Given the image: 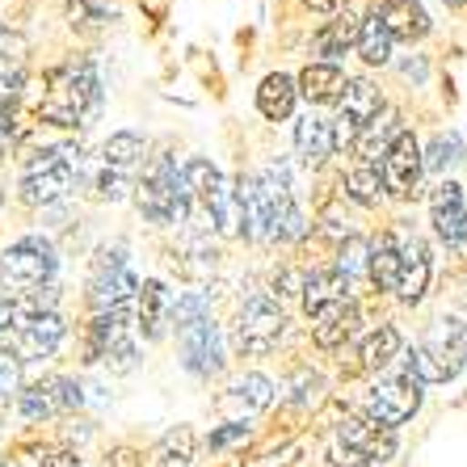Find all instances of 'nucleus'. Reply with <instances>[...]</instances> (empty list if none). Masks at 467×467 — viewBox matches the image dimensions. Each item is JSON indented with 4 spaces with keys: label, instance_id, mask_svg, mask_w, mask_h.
<instances>
[{
    "label": "nucleus",
    "instance_id": "obj_28",
    "mask_svg": "<svg viewBox=\"0 0 467 467\" xmlns=\"http://www.w3.org/2000/svg\"><path fill=\"white\" fill-rule=\"evenodd\" d=\"M194 446H198L194 430H190V425H177L152 451V467H190L194 463Z\"/></svg>",
    "mask_w": 467,
    "mask_h": 467
},
{
    "label": "nucleus",
    "instance_id": "obj_34",
    "mask_svg": "<svg viewBox=\"0 0 467 467\" xmlns=\"http://www.w3.org/2000/svg\"><path fill=\"white\" fill-rule=\"evenodd\" d=\"M379 190H383L379 169H370V164H354L346 173V194L354 198V202H362V207H375V202H379Z\"/></svg>",
    "mask_w": 467,
    "mask_h": 467
},
{
    "label": "nucleus",
    "instance_id": "obj_27",
    "mask_svg": "<svg viewBox=\"0 0 467 467\" xmlns=\"http://www.w3.org/2000/svg\"><path fill=\"white\" fill-rule=\"evenodd\" d=\"M396 358H400V333H396L391 325H379L358 349V367L362 370H383Z\"/></svg>",
    "mask_w": 467,
    "mask_h": 467
},
{
    "label": "nucleus",
    "instance_id": "obj_7",
    "mask_svg": "<svg viewBox=\"0 0 467 467\" xmlns=\"http://www.w3.org/2000/svg\"><path fill=\"white\" fill-rule=\"evenodd\" d=\"M143 164V140L135 130H119L109 135L106 148H101V169H98V194L119 202L122 194L130 190L135 182V169Z\"/></svg>",
    "mask_w": 467,
    "mask_h": 467
},
{
    "label": "nucleus",
    "instance_id": "obj_15",
    "mask_svg": "<svg viewBox=\"0 0 467 467\" xmlns=\"http://www.w3.org/2000/svg\"><path fill=\"white\" fill-rule=\"evenodd\" d=\"M430 219L446 249H467V202L455 182H442L430 194Z\"/></svg>",
    "mask_w": 467,
    "mask_h": 467
},
{
    "label": "nucleus",
    "instance_id": "obj_39",
    "mask_svg": "<svg viewBox=\"0 0 467 467\" xmlns=\"http://www.w3.org/2000/svg\"><path fill=\"white\" fill-rule=\"evenodd\" d=\"M17 375H22V362L13 358V354H0V400L17 391Z\"/></svg>",
    "mask_w": 467,
    "mask_h": 467
},
{
    "label": "nucleus",
    "instance_id": "obj_42",
    "mask_svg": "<svg viewBox=\"0 0 467 467\" xmlns=\"http://www.w3.org/2000/svg\"><path fill=\"white\" fill-rule=\"evenodd\" d=\"M106 467H143V459L135 455V451H127V446H122V451H114V455L106 459Z\"/></svg>",
    "mask_w": 467,
    "mask_h": 467
},
{
    "label": "nucleus",
    "instance_id": "obj_44",
    "mask_svg": "<svg viewBox=\"0 0 467 467\" xmlns=\"http://www.w3.org/2000/svg\"><path fill=\"white\" fill-rule=\"evenodd\" d=\"M9 325H13V307H9V299L0 295V333H5Z\"/></svg>",
    "mask_w": 467,
    "mask_h": 467
},
{
    "label": "nucleus",
    "instance_id": "obj_41",
    "mask_svg": "<svg viewBox=\"0 0 467 467\" xmlns=\"http://www.w3.org/2000/svg\"><path fill=\"white\" fill-rule=\"evenodd\" d=\"M244 434H249V430H244V425H228V430H219V434H211V446H232V442H244Z\"/></svg>",
    "mask_w": 467,
    "mask_h": 467
},
{
    "label": "nucleus",
    "instance_id": "obj_40",
    "mask_svg": "<svg viewBox=\"0 0 467 467\" xmlns=\"http://www.w3.org/2000/svg\"><path fill=\"white\" fill-rule=\"evenodd\" d=\"M325 467H370V463L367 459H358L354 451H346V446H337V451L325 459Z\"/></svg>",
    "mask_w": 467,
    "mask_h": 467
},
{
    "label": "nucleus",
    "instance_id": "obj_18",
    "mask_svg": "<svg viewBox=\"0 0 467 467\" xmlns=\"http://www.w3.org/2000/svg\"><path fill=\"white\" fill-rule=\"evenodd\" d=\"M270 400H274V383L265 379V375H240V379L219 396V413L228 417L232 425H240V421H249V417L265 413Z\"/></svg>",
    "mask_w": 467,
    "mask_h": 467
},
{
    "label": "nucleus",
    "instance_id": "obj_30",
    "mask_svg": "<svg viewBox=\"0 0 467 467\" xmlns=\"http://www.w3.org/2000/svg\"><path fill=\"white\" fill-rule=\"evenodd\" d=\"M333 270H337L346 283H354V278H370V240H362V236L341 240V253H337V265H333Z\"/></svg>",
    "mask_w": 467,
    "mask_h": 467
},
{
    "label": "nucleus",
    "instance_id": "obj_32",
    "mask_svg": "<svg viewBox=\"0 0 467 467\" xmlns=\"http://www.w3.org/2000/svg\"><path fill=\"white\" fill-rule=\"evenodd\" d=\"M459 161H463V143H459L455 130L434 135L430 152H421V169H430V173H446V169H455Z\"/></svg>",
    "mask_w": 467,
    "mask_h": 467
},
{
    "label": "nucleus",
    "instance_id": "obj_16",
    "mask_svg": "<svg viewBox=\"0 0 467 467\" xmlns=\"http://www.w3.org/2000/svg\"><path fill=\"white\" fill-rule=\"evenodd\" d=\"M80 388L64 375H55V379H43V383H30L22 391V417L30 421H47V417H59V413H72L80 409Z\"/></svg>",
    "mask_w": 467,
    "mask_h": 467
},
{
    "label": "nucleus",
    "instance_id": "obj_31",
    "mask_svg": "<svg viewBox=\"0 0 467 467\" xmlns=\"http://www.w3.org/2000/svg\"><path fill=\"white\" fill-rule=\"evenodd\" d=\"M358 26L362 22H354L349 13H346V17H333L325 30L316 34V51H320V55H341L346 47L358 43Z\"/></svg>",
    "mask_w": 467,
    "mask_h": 467
},
{
    "label": "nucleus",
    "instance_id": "obj_9",
    "mask_svg": "<svg viewBox=\"0 0 467 467\" xmlns=\"http://www.w3.org/2000/svg\"><path fill=\"white\" fill-rule=\"evenodd\" d=\"M421 409V383L409 375V370H400V375H388V379H379L375 388L367 391V417L379 425H400L409 421V417Z\"/></svg>",
    "mask_w": 467,
    "mask_h": 467
},
{
    "label": "nucleus",
    "instance_id": "obj_6",
    "mask_svg": "<svg viewBox=\"0 0 467 467\" xmlns=\"http://www.w3.org/2000/svg\"><path fill=\"white\" fill-rule=\"evenodd\" d=\"M283 328H286L283 307L274 304L270 295H253L232 320V346L240 354H270L278 346V337H283Z\"/></svg>",
    "mask_w": 467,
    "mask_h": 467
},
{
    "label": "nucleus",
    "instance_id": "obj_8",
    "mask_svg": "<svg viewBox=\"0 0 467 467\" xmlns=\"http://www.w3.org/2000/svg\"><path fill=\"white\" fill-rule=\"evenodd\" d=\"M140 190V211L152 223H169L177 215V202H182V173H177V161L169 152L156 156L148 169H143V182L135 185Z\"/></svg>",
    "mask_w": 467,
    "mask_h": 467
},
{
    "label": "nucleus",
    "instance_id": "obj_3",
    "mask_svg": "<svg viewBox=\"0 0 467 467\" xmlns=\"http://www.w3.org/2000/svg\"><path fill=\"white\" fill-rule=\"evenodd\" d=\"M55 283V249L38 236H26L0 253V291L5 299H22L38 286Z\"/></svg>",
    "mask_w": 467,
    "mask_h": 467
},
{
    "label": "nucleus",
    "instance_id": "obj_23",
    "mask_svg": "<svg viewBox=\"0 0 467 467\" xmlns=\"http://www.w3.org/2000/svg\"><path fill=\"white\" fill-rule=\"evenodd\" d=\"M295 148L304 156L307 164H325L328 156L337 152V143H333V122L320 119V114H307L299 127H295Z\"/></svg>",
    "mask_w": 467,
    "mask_h": 467
},
{
    "label": "nucleus",
    "instance_id": "obj_45",
    "mask_svg": "<svg viewBox=\"0 0 467 467\" xmlns=\"http://www.w3.org/2000/svg\"><path fill=\"white\" fill-rule=\"evenodd\" d=\"M446 5H455V9H459V5H467V0H446Z\"/></svg>",
    "mask_w": 467,
    "mask_h": 467
},
{
    "label": "nucleus",
    "instance_id": "obj_2",
    "mask_svg": "<svg viewBox=\"0 0 467 467\" xmlns=\"http://www.w3.org/2000/svg\"><path fill=\"white\" fill-rule=\"evenodd\" d=\"M463 367H467V325L455 320V316H442V320L425 328L421 346L404 362V370L417 383H446L455 379Z\"/></svg>",
    "mask_w": 467,
    "mask_h": 467
},
{
    "label": "nucleus",
    "instance_id": "obj_17",
    "mask_svg": "<svg viewBox=\"0 0 467 467\" xmlns=\"http://www.w3.org/2000/svg\"><path fill=\"white\" fill-rule=\"evenodd\" d=\"M182 354H185V367L194 375H215L223 367V337H219V325L211 316L182 328Z\"/></svg>",
    "mask_w": 467,
    "mask_h": 467
},
{
    "label": "nucleus",
    "instance_id": "obj_4",
    "mask_svg": "<svg viewBox=\"0 0 467 467\" xmlns=\"http://www.w3.org/2000/svg\"><path fill=\"white\" fill-rule=\"evenodd\" d=\"M140 295V278L127 270V249L122 244H101L88 274V304L93 312H127L130 299Z\"/></svg>",
    "mask_w": 467,
    "mask_h": 467
},
{
    "label": "nucleus",
    "instance_id": "obj_24",
    "mask_svg": "<svg viewBox=\"0 0 467 467\" xmlns=\"http://www.w3.org/2000/svg\"><path fill=\"white\" fill-rule=\"evenodd\" d=\"M135 320H140L143 337L156 341L164 333V320H169V291H164V283H143L140 295H135Z\"/></svg>",
    "mask_w": 467,
    "mask_h": 467
},
{
    "label": "nucleus",
    "instance_id": "obj_38",
    "mask_svg": "<svg viewBox=\"0 0 467 467\" xmlns=\"http://www.w3.org/2000/svg\"><path fill=\"white\" fill-rule=\"evenodd\" d=\"M211 307V295L207 291H194V295H182L177 304H169V316H173V325L185 328V325H194V320H202Z\"/></svg>",
    "mask_w": 467,
    "mask_h": 467
},
{
    "label": "nucleus",
    "instance_id": "obj_20",
    "mask_svg": "<svg viewBox=\"0 0 467 467\" xmlns=\"http://www.w3.org/2000/svg\"><path fill=\"white\" fill-rule=\"evenodd\" d=\"M358 333V304L354 299H341V304H328L325 312L312 316V337L320 349H337Z\"/></svg>",
    "mask_w": 467,
    "mask_h": 467
},
{
    "label": "nucleus",
    "instance_id": "obj_33",
    "mask_svg": "<svg viewBox=\"0 0 467 467\" xmlns=\"http://www.w3.org/2000/svg\"><path fill=\"white\" fill-rule=\"evenodd\" d=\"M354 47H358V55L367 59V64H388L391 59V38L375 17H367V22L358 26V43Z\"/></svg>",
    "mask_w": 467,
    "mask_h": 467
},
{
    "label": "nucleus",
    "instance_id": "obj_14",
    "mask_svg": "<svg viewBox=\"0 0 467 467\" xmlns=\"http://www.w3.org/2000/svg\"><path fill=\"white\" fill-rule=\"evenodd\" d=\"M337 438H341V446L346 451H354L358 459H391L396 455V434H391L388 425H379V421H370L367 413H346L341 417V425H337Z\"/></svg>",
    "mask_w": 467,
    "mask_h": 467
},
{
    "label": "nucleus",
    "instance_id": "obj_19",
    "mask_svg": "<svg viewBox=\"0 0 467 467\" xmlns=\"http://www.w3.org/2000/svg\"><path fill=\"white\" fill-rule=\"evenodd\" d=\"M388 30L391 43H417L430 34V13L417 0H379V9L370 13Z\"/></svg>",
    "mask_w": 467,
    "mask_h": 467
},
{
    "label": "nucleus",
    "instance_id": "obj_21",
    "mask_svg": "<svg viewBox=\"0 0 467 467\" xmlns=\"http://www.w3.org/2000/svg\"><path fill=\"white\" fill-rule=\"evenodd\" d=\"M396 135H400V114H396V109H379V114L358 130V140H354V156H358V164L379 169V161L388 156V148H391Z\"/></svg>",
    "mask_w": 467,
    "mask_h": 467
},
{
    "label": "nucleus",
    "instance_id": "obj_35",
    "mask_svg": "<svg viewBox=\"0 0 467 467\" xmlns=\"http://www.w3.org/2000/svg\"><path fill=\"white\" fill-rule=\"evenodd\" d=\"M67 22L77 30H98V26L114 22V5L109 0H67Z\"/></svg>",
    "mask_w": 467,
    "mask_h": 467
},
{
    "label": "nucleus",
    "instance_id": "obj_11",
    "mask_svg": "<svg viewBox=\"0 0 467 467\" xmlns=\"http://www.w3.org/2000/svg\"><path fill=\"white\" fill-rule=\"evenodd\" d=\"M379 109H383V98L370 80H346V88H341V98H337V119H333V143H337V148L354 143L358 130L367 127Z\"/></svg>",
    "mask_w": 467,
    "mask_h": 467
},
{
    "label": "nucleus",
    "instance_id": "obj_43",
    "mask_svg": "<svg viewBox=\"0 0 467 467\" xmlns=\"http://www.w3.org/2000/svg\"><path fill=\"white\" fill-rule=\"evenodd\" d=\"M304 5H312V9H320V13H337L341 5H349V0H304Z\"/></svg>",
    "mask_w": 467,
    "mask_h": 467
},
{
    "label": "nucleus",
    "instance_id": "obj_26",
    "mask_svg": "<svg viewBox=\"0 0 467 467\" xmlns=\"http://www.w3.org/2000/svg\"><path fill=\"white\" fill-rule=\"evenodd\" d=\"M295 98H299L295 80L283 77V72H274V77H265V80H261V88H257V109L270 122H283V119H291Z\"/></svg>",
    "mask_w": 467,
    "mask_h": 467
},
{
    "label": "nucleus",
    "instance_id": "obj_1",
    "mask_svg": "<svg viewBox=\"0 0 467 467\" xmlns=\"http://www.w3.org/2000/svg\"><path fill=\"white\" fill-rule=\"evenodd\" d=\"M101 101V80L93 72V64H64L55 67L51 80H47L43 106H38V119L51 122V127H85V119L98 109Z\"/></svg>",
    "mask_w": 467,
    "mask_h": 467
},
{
    "label": "nucleus",
    "instance_id": "obj_12",
    "mask_svg": "<svg viewBox=\"0 0 467 467\" xmlns=\"http://www.w3.org/2000/svg\"><path fill=\"white\" fill-rule=\"evenodd\" d=\"M379 182L391 198H413L421 190V148L409 130L391 140L388 156L379 161Z\"/></svg>",
    "mask_w": 467,
    "mask_h": 467
},
{
    "label": "nucleus",
    "instance_id": "obj_25",
    "mask_svg": "<svg viewBox=\"0 0 467 467\" xmlns=\"http://www.w3.org/2000/svg\"><path fill=\"white\" fill-rule=\"evenodd\" d=\"M304 307H307V316H316V312H325L328 304H341V299H349V283L341 278L337 270H316L312 278H304Z\"/></svg>",
    "mask_w": 467,
    "mask_h": 467
},
{
    "label": "nucleus",
    "instance_id": "obj_36",
    "mask_svg": "<svg viewBox=\"0 0 467 467\" xmlns=\"http://www.w3.org/2000/svg\"><path fill=\"white\" fill-rule=\"evenodd\" d=\"M370 278H375L383 291L396 286V244H391V232L370 244Z\"/></svg>",
    "mask_w": 467,
    "mask_h": 467
},
{
    "label": "nucleus",
    "instance_id": "obj_5",
    "mask_svg": "<svg viewBox=\"0 0 467 467\" xmlns=\"http://www.w3.org/2000/svg\"><path fill=\"white\" fill-rule=\"evenodd\" d=\"M22 202L26 207H51L72 190V152L67 148H43L22 164Z\"/></svg>",
    "mask_w": 467,
    "mask_h": 467
},
{
    "label": "nucleus",
    "instance_id": "obj_13",
    "mask_svg": "<svg viewBox=\"0 0 467 467\" xmlns=\"http://www.w3.org/2000/svg\"><path fill=\"white\" fill-rule=\"evenodd\" d=\"M59 341H64V320L55 312L13 320V358L17 362L51 358L55 349H59Z\"/></svg>",
    "mask_w": 467,
    "mask_h": 467
},
{
    "label": "nucleus",
    "instance_id": "obj_37",
    "mask_svg": "<svg viewBox=\"0 0 467 467\" xmlns=\"http://www.w3.org/2000/svg\"><path fill=\"white\" fill-rule=\"evenodd\" d=\"M17 88H22V72L9 64V55H0V127H13Z\"/></svg>",
    "mask_w": 467,
    "mask_h": 467
},
{
    "label": "nucleus",
    "instance_id": "obj_22",
    "mask_svg": "<svg viewBox=\"0 0 467 467\" xmlns=\"http://www.w3.org/2000/svg\"><path fill=\"white\" fill-rule=\"evenodd\" d=\"M295 88L304 93L312 106H328V101L341 98V88H346V77H341L337 64H307L295 80Z\"/></svg>",
    "mask_w": 467,
    "mask_h": 467
},
{
    "label": "nucleus",
    "instance_id": "obj_29",
    "mask_svg": "<svg viewBox=\"0 0 467 467\" xmlns=\"http://www.w3.org/2000/svg\"><path fill=\"white\" fill-rule=\"evenodd\" d=\"M5 467H80V459L72 455V451H64V446H22V451H13L9 463Z\"/></svg>",
    "mask_w": 467,
    "mask_h": 467
},
{
    "label": "nucleus",
    "instance_id": "obj_10",
    "mask_svg": "<svg viewBox=\"0 0 467 467\" xmlns=\"http://www.w3.org/2000/svg\"><path fill=\"white\" fill-rule=\"evenodd\" d=\"M391 244H396V286L391 291L400 295L404 304H417L430 286V244H425L417 232H391Z\"/></svg>",
    "mask_w": 467,
    "mask_h": 467
}]
</instances>
